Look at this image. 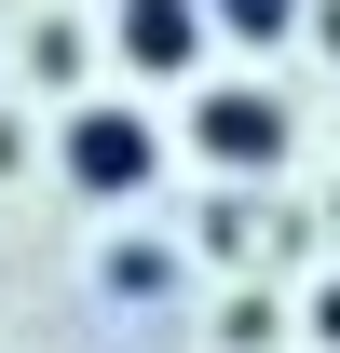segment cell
I'll return each instance as SVG.
<instances>
[{"label": "cell", "instance_id": "obj_1", "mask_svg": "<svg viewBox=\"0 0 340 353\" xmlns=\"http://www.w3.org/2000/svg\"><path fill=\"white\" fill-rule=\"evenodd\" d=\"M55 163H68V190L82 204H136L150 176H164V136H150V109H68V136H55Z\"/></svg>", "mask_w": 340, "mask_h": 353}, {"label": "cell", "instance_id": "obj_2", "mask_svg": "<svg viewBox=\"0 0 340 353\" xmlns=\"http://www.w3.org/2000/svg\"><path fill=\"white\" fill-rule=\"evenodd\" d=\"M272 150H286V109L258 82H205L191 95V163H218V176H272Z\"/></svg>", "mask_w": 340, "mask_h": 353}, {"label": "cell", "instance_id": "obj_3", "mask_svg": "<svg viewBox=\"0 0 340 353\" xmlns=\"http://www.w3.org/2000/svg\"><path fill=\"white\" fill-rule=\"evenodd\" d=\"M109 41H123L136 82H191V68H205V0H123Z\"/></svg>", "mask_w": 340, "mask_h": 353}, {"label": "cell", "instance_id": "obj_4", "mask_svg": "<svg viewBox=\"0 0 340 353\" xmlns=\"http://www.w3.org/2000/svg\"><path fill=\"white\" fill-rule=\"evenodd\" d=\"M205 28H232V41H286L299 0H205Z\"/></svg>", "mask_w": 340, "mask_h": 353}, {"label": "cell", "instance_id": "obj_5", "mask_svg": "<svg viewBox=\"0 0 340 353\" xmlns=\"http://www.w3.org/2000/svg\"><path fill=\"white\" fill-rule=\"evenodd\" d=\"M164 285H177L164 245H109V299H164Z\"/></svg>", "mask_w": 340, "mask_h": 353}, {"label": "cell", "instance_id": "obj_6", "mask_svg": "<svg viewBox=\"0 0 340 353\" xmlns=\"http://www.w3.org/2000/svg\"><path fill=\"white\" fill-rule=\"evenodd\" d=\"M313 340L340 353V272H313Z\"/></svg>", "mask_w": 340, "mask_h": 353}]
</instances>
